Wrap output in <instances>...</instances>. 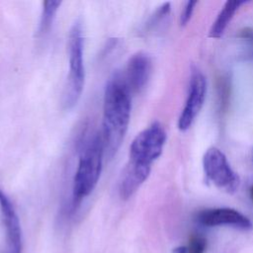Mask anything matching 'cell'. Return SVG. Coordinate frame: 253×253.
<instances>
[{
    "mask_svg": "<svg viewBox=\"0 0 253 253\" xmlns=\"http://www.w3.org/2000/svg\"><path fill=\"white\" fill-rule=\"evenodd\" d=\"M207 94V80L203 72L193 67L191 71L189 92L185 106L178 120V128L185 131L190 128L195 119L199 115Z\"/></svg>",
    "mask_w": 253,
    "mask_h": 253,
    "instance_id": "obj_6",
    "label": "cell"
},
{
    "mask_svg": "<svg viewBox=\"0 0 253 253\" xmlns=\"http://www.w3.org/2000/svg\"><path fill=\"white\" fill-rule=\"evenodd\" d=\"M203 167L206 178L216 188L228 194L237 191L240 179L231 168L224 153L216 148H209L203 158Z\"/></svg>",
    "mask_w": 253,
    "mask_h": 253,
    "instance_id": "obj_5",
    "label": "cell"
},
{
    "mask_svg": "<svg viewBox=\"0 0 253 253\" xmlns=\"http://www.w3.org/2000/svg\"><path fill=\"white\" fill-rule=\"evenodd\" d=\"M196 220L204 226H231L241 230H250L253 227L251 220L240 211L230 208L207 209L199 211Z\"/></svg>",
    "mask_w": 253,
    "mask_h": 253,
    "instance_id": "obj_8",
    "label": "cell"
},
{
    "mask_svg": "<svg viewBox=\"0 0 253 253\" xmlns=\"http://www.w3.org/2000/svg\"><path fill=\"white\" fill-rule=\"evenodd\" d=\"M151 59L144 52L134 53L122 72H118L131 95L139 93L147 84L151 74Z\"/></svg>",
    "mask_w": 253,
    "mask_h": 253,
    "instance_id": "obj_7",
    "label": "cell"
},
{
    "mask_svg": "<svg viewBox=\"0 0 253 253\" xmlns=\"http://www.w3.org/2000/svg\"><path fill=\"white\" fill-rule=\"evenodd\" d=\"M166 142V131L162 125L155 122L141 130L129 146L128 163L151 168L152 163L161 155Z\"/></svg>",
    "mask_w": 253,
    "mask_h": 253,
    "instance_id": "obj_4",
    "label": "cell"
},
{
    "mask_svg": "<svg viewBox=\"0 0 253 253\" xmlns=\"http://www.w3.org/2000/svg\"><path fill=\"white\" fill-rule=\"evenodd\" d=\"M170 9H171V6H170V3H164L163 5H161L157 11L151 16V18L149 19L146 27L147 29H153L154 27H156L165 17L168 16L169 12H170Z\"/></svg>",
    "mask_w": 253,
    "mask_h": 253,
    "instance_id": "obj_14",
    "label": "cell"
},
{
    "mask_svg": "<svg viewBox=\"0 0 253 253\" xmlns=\"http://www.w3.org/2000/svg\"><path fill=\"white\" fill-rule=\"evenodd\" d=\"M244 1H227L223 5L222 9L218 13L215 21L212 23V26L210 31L211 38H220L228 26L229 22L233 18L236 11L239 9L241 5H243Z\"/></svg>",
    "mask_w": 253,
    "mask_h": 253,
    "instance_id": "obj_11",
    "label": "cell"
},
{
    "mask_svg": "<svg viewBox=\"0 0 253 253\" xmlns=\"http://www.w3.org/2000/svg\"><path fill=\"white\" fill-rule=\"evenodd\" d=\"M131 94L117 72L108 81L103 101L102 137L105 155L112 159L126 133L131 110Z\"/></svg>",
    "mask_w": 253,
    "mask_h": 253,
    "instance_id": "obj_1",
    "label": "cell"
},
{
    "mask_svg": "<svg viewBox=\"0 0 253 253\" xmlns=\"http://www.w3.org/2000/svg\"><path fill=\"white\" fill-rule=\"evenodd\" d=\"M150 171L151 168L136 166L127 162L122 173L119 184L121 198L123 200L129 199L148 178Z\"/></svg>",
    "mask_w": 253,
    "mask_h": 253,
    "instance_id": "obj_10",
    "label": "cell"
},
{
    "mask_svg": "<svg viewBox=\"0 0 253 253\" xmlns=\"http://www.w3.org/2000/svg\"><path fill=\"white\" fill-rule=\"evenodd\" d=\"M61 5V1H51L45 0L42 2V15L40 19V24L38 28V37L45 36L52 27L53 21L55 19L56 12Z\"/></svg>",
    "mask_w": 253,
    "mask_h": 253,
    "instance_id": "obj_12",
    "label": "cell"
},
{
    "mask_svg": "<svg viewBox=\"0 0 253 253\" xmlns=\"http://www.w3.org/2000/svg\"><path fill=\"white\" fill-rule=\"evenodd\" d=\"M105 156L102 133H93L83 144L73 179V204L88 197L98 184Z\"/></svg>",
    "mask_w": 253,
    "mask_h": 253,
    "instance_id": "obj_2",
    "label": "cell"
},
{
    "mask_svg": "<svg viewBox=\"0 0 253 253\" xmlns=\"http://www.w3.org/2000/svg\"><path fill=\"white\" fill-rule=\"evenodd\" d=\"M0 212L6 234V253H22V230L19 217L8 196L0 189Z\"/></svg>",
    "mask_w": 253,
    "mask_h": 253,
    "instance_id": "obj_9",
    "label": "cell"
},
{
    "mask_svg": "<svg viewBox=\"0 0 253 253\" xmlns=\"http://www.w3.org/2000/svg\"><path fill=\"white\" fill-rule=\"evenodd\" d=\"M198 4L197 1H188L184 7V11L182 12L181 14V18H180V24L181 26H186L188 24V22L190 21L192 15H193V12H194V9H195V6Z\"/></svg>",
    "mask_w": 253,
    "mask_h": 253,
    "instance_id": "obj_15",
    "label": "cell"
},
{
    "mask_svg": "<svg viewBox=\"0 0 253 253\" xmlns=\"http://www.w3.org/2000/svg\"><path fill=\"white\" fill-rule=\"evenodd\" d=\"M250 196H251V198H252V200H253V186H252L251 189H250Z\"/></svg>",
    "mask_w": 253,
    "mask_h": 253,
    "instance_id": "obj_16",
    "label": "cell"
},
{
    "mask_svg": "<svg viewBox=\"0 0 253 253\" xmlns=\"http://www.w3.org/2000/svg\"><path fill=\"white\" fill-rule=\"evenodd\" d=\"M186 247V253H205L207 249V239L199 234H194L190 237Z\"/></svg>",
    "mask_w": 253,
    "mask_h": 253,
    "instance_id": "obj_13",
    "label": "cell"
},
{
    "mask_svg": "<svg viewBox=\"0 0 253 253\" xmlns=\"http://www.w3.org/2000/svg\"><path fill=\"white\" fill-rule=\"evenodd\" d=\"M68 61L69 72L62 93V106L66 110L76 106L84 88V33L80 21H76L69 31Z\"/></svg>",
    "mask_w": 253,
    "mask_h": 253,
    "instance_id": "obj_3",
    "label": "cell"
}]
</instances>
